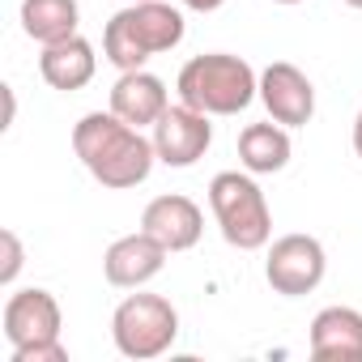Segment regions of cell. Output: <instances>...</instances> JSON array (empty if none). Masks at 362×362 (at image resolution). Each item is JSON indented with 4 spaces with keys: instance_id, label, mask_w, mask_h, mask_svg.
I'll return each instance as SVG.
<instances>
[{
    "instance_id": "6",
    "label": "cell",
    "mask_w": 362,
    "mask_h": 362,
    "mask_svg": "<svg viewBox=\"0 0 362 362\" xmlns=\"http://www.w3.org/2000/svg\"><path fill=\"white\" fill-rule=\"evenodd\" d=\"M328 273V256H324V243L315 235H281L273 247H269V260H264V281L286 294V298H303L311 294Z\"/></svg>"
},
{
    "instance_id": "14",
    "label": "cell",
    "mask_w": 362,
    "mask_h": 362,
    "mask_svg": "<svg viewBox=\"0 0 362 362\" xmlns=\"http://www.w3.org/2000/svg\"><path fill=\"white\" fill-rule=\"evenodd\" d=\"M39 73L52 90H64V94H77L94 81L98 73V56H94V43L73 35V39H60V43H47L43 56H39Z\"/></svg>"
},
{
    "instance_id": "7",
    "label": "cell",
    "mask_w": 362,
    "mask_h": 362,
    "mask_svg": "<svg viewBox=\"0 0 362 362\" xmlns=\"http://www.w3.org/2000/svg\"><path fill=\"white\" fill-rule=\"evenodd\" d=\"M214 145V124L205 111L188 107V103H175L166 107V115L153 124V149H158V162L162 166H197Z\"/></svg>"
},
{
    "instance_id": "16",
    "label": "cell",
    "mask_w": 362,
    "mask_h": 362,
    "mask_svg": "<svg viewBox=\"0 0 362 362\" xmlns=\"http://www.w3.org/2000/svg\"><path fill=\"white\" fill-rule=\"evenodd\" d=\"M77 22H81L77 0H22V30H26V39H35L43 47L73 39Z\"/></svg>"
},
{
    "instance_id": "19",
    "label": "cell",
    "mask_w": 362,
    "mask_h": 362,
    "mask_svg": "<svg viewBox=\"0 0 362 362\" xmlns=\"http://www.w3.org/2000/svg\"><path fill=\"white\" fill-rule=\"evenodd\" d=\"M226 5V0H184V9H192V13H218Z\"/></svg>"
},
{
    "instance_id": "13",
    "label": "cell",
    "mask_w": 362,
    "mask_h": 362,
    "mask_svg": "<svg viewBox=\"0 0 362 362\" xmlns=\"http://www.w3.org/2000/svg\"><path fill=\"white\" fill-rule=\"evenodd\" d=\"M311 358L315 362H362V311L324 307L311 320Z\"/></svg>"
},
{
    "instance_id": "8",
    "label": "cell",
    "mask_w": 362,
    "mask_h": 362,
    "mask_svg": "<svg viewBox=\"0 0 362 362\" xmlns=\"http://www.w3.org/2000/svg\"><path fill=\"white\" fill-rule=\"evenodd\" d=\"M260 103H264L269 119H277L286 128H303L315 115V86H311V77L298 64L273 60L260 73Z\"/></svg>"
},
{
    "instance_id": "2",
    "label": "cell",
    "mask_w": 362,
    "mask_h": 362,
    "mask_svg": "<svg viewBox=\"0 0 362 362\" xmlns=\"http://www.w3.org/2000/svg\"><path fill=\"white\" fill-rule=\"evenodd\" d=\"M184 13L170 9L166 0H128L103 30V56L119 73L145 69V60L184 43Z\"/></svg>"
},
{
    "instance_id": "18",
    "label": "cell",
    "mask_w": 362,
    "mask_h": 362,
    "mask_svg": "<svg viewBox=\"0 0 362 362\" xmlns=\"http://www.w3.org/2000/svg\"><path fill=\"white\" fill-rule=\"evenodd\" d=\"M13 362H69V349L64 341H39V345H18L13 349Z\"/></svg>"
},
{
    "instance_id": "23",
    "label": "cell",
    "mask_w": 362,
    "mask_h": 362,
    "mask_svg": "<svg viewBox=\"0 0 362 362\" xmlns=\"http://www.w3.org/2000/svg\"><path fill=\"white\" fill-rule=\"evenodd\" d=\"M345 5H349V9H362V0H345Z\"/></svg>"
},
{
    "instance_id": "11",
    "label": "cell",
    "mask_w": 362,
    "mask_h": 362,
    "mask_svg": "<svg viewBox=\"0 0 362 362\" xmlns=\"http://www.w3.org/2000/svg\"><path fill=\"white\" fill-rule=\"evenodd\" d=\"M166 256H170V252H166L153 235L136 230V235H124V239H115V243L107 247L103 273H107V281H111L115 290H141L145 281H153V277L166 269Z\"/></svg>"
},
{
    "instance_id": "21",
    "label": "cell",
    "mask_w": 362,
    "mask_h": 362,
    "mask_svg": "<svg viewBox=\"0 0 362 362\" xmlns=\"http://www.w3.org/2000/svg\"><path fill=\"white\" fill-rule=\"evenodd\" d=\"M354 153L362 158V111H358V119H354Z\"/></svg>"
},
{
    "instance_id": "10",
    "label": "cell",
    "mask_w": 362,
    "mask_h": 362,
    "mask_svg": "<svg viewBox=\"0 0 362 362\" xmlns=\"http://www.w3.org/2000/svg\"><path fill=\"white\" fill-rule=\"evenodd\" d=\"M5 341L18 349V345H39V341H56L60 337V303L52 290H18L9 294L5 303Z\"/></svg>"
},
{
    "instance_id": "9",
    "label": "cell",
    "mask_w": 362,
    "mask_h": 362,
    "mask_svg": "<svg viewBox=\"0 0 362 362\" xmlns=\"http://www.w3.org/2000/svg\"><path fill=\"white\" fill-rule=\"evenodd\" d=\"M141 230L153 235L166 252H188L201 243V230H205V214L192 197H179V192H166V197H153L141 214Z\"/></svg>"
},
{
    "instance_id": "17",
    "label": "cell",
    "mask_w": 362,
    "mask_h": 362,
    "mask_svg": "<svg viewBox=\"0 0 362 362\" xmlns=\"http://www.w3.org/2000/svg\"><path fill=\"white\" fill-rule=\"evenodd\" d=\"M0 247H5V264H0V286H13L22 264H26V252H22V239L13 230H0Z\"/></svg>"
},
{
    "instance_id": "3",
    "label": "cell",
    "mask_w": 362,
    "mask_h": 362,
    "mask_svg": "<svg viewBox=\"0 0 362 362\" xmlns=\"http://www.w3.org/2000/svg\"><path fill=\"white\" fill-rule=\"evenodd\" d=\"M179 103H188L205 115H239L252 107V98H260V77L243 56L230 52H209V56H192L175 77Z\"/></svg>"
},
{
    "instance_id": "22",
    "label": "cell",
    "mask_w": 362,
    "mask_h": 362,
    "mask_svg": "<svg viewBox=\"0 0 362 362\" xmlns=\"http://www.w3.org/2000/svg\"><path fill=\"white\" fill-rule=\"evenodd\" d=\"M273 5H303V0H273Z\"/></svg>"
},
{
    "instance_id": "4",
    "label": "cell",
    "mask_w": 362,
    "mask_h": 362,
    "mask_svg": "<svg viewBox=\"0 0 362 362\" xmlns=\"http://www.w3.org/2000/svg\"><path fill=\"white\" fill-rule=\"evenodd\" d=\"M209 209L218 218V230L230 247L239 252H260L273 239V214L252 179V170H222L209 179Z\"/></svg>"
},
{
    "instance_id": "15",
    "label": "cell",
    "mask_w": 362,
    "mask_h": 362,
    "mask_svg": "<svg viewBox=\"0 0 362 362\" xmlns=\"http://www.w3.org/2000/svg\"><path fill=\"white\" fill-rule=\"evenodd\" d=\"M290 153H294L290 132H286V124H277V119H269V124H247V128L239 132V162H243V170H252V175H277V170H286V166H290Z\"/></svg>"
},
{
    "instance_id": "20",
    "label": "cell",
    "mask_w": 362,
    "mask_h": 362,
    "mask_svg": "<svg viewBox=\"0 0 362 362\" xmlns=\"http://www.w3.org/2000/svg\"><path fill=\"white\" fill-rule=\"evenodd\" d=\"M13 115H18V98H13V86H5V124H0V128H9Z\"/></svg>"
},
{
    "instance_id": "1",
    "label": "cell",
    "mask_w": 362,
    "mask_h": 362,
    "mask_svg": "<svg viewBox=\"0 0 362 362\" xmlns=\"http://www.w3.org/2000/svg\"><path fill=\"white\" fill-rule=\"evenodd\" d=\"M73 153L81 158V166L111 192H128L136 184H145L158 149L153 136H141V128H132L128 119H119L115 111H90L73 124Z\"/></svg>"
},
{
    "instance_id": "5",
    "label": "cell",
    "mask_w": 362,
    "mask_h": 362,
    "mask_svg": "<svg viewBox=\"0 0 362 362\" xmlns=\"http://www.w3.org/2000/svg\"><path fill=\"white\" fill-rule=\"evenodd\" d=\"M179 337V311L162 294H128L111 315V341L124 358H158Z\"/></svg>"
},
{
    "instance_id": "12",
    "label": "cell",
    "mask_w": 362,
    "mask_h": 362,
    "mask_svg": "<svg viewBox=\"0 0 362 362\" xmlns=\"http://www.w3.org/2000/svg\"><path fill=\"white\" fill-rule=\"evenodd\" d=\"M170 107V94H166V81L145 73V69H128L119 73V81L111 86V111L119 119H128L132 128H153Z\"/></svg>"
}]
</instances>
